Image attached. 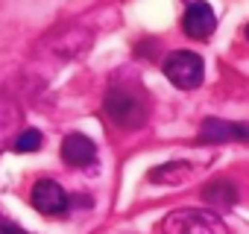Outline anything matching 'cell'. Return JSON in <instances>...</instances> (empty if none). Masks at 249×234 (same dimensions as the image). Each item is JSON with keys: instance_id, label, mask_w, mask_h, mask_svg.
Masks as SVG:
<instances>
[{"instance_id": "30bf717a", "label": "cell", "mask_w": 249, "mask_h": 234, "mask_svg": "<svg viewBox=\"0 0 249 234\" xmlns=\"http://www.w3.org/2000/svg\"><path fill=\"white\" fill-rule=\"evenodd\" d=\"M15 152H33V150H38L41 147V132H36V129H27V132H21L18 138H15Z\"/></svg>"}, {"instance_id": "3957f363", "label": "cell", "mask_w": 249, "mask_h": 234, "mask_svg": "<svg viewBox=\"0 0 249 234\" xmlns=\"http://www.w3.org/2000/svg\"><path fill=\"white\" fill-rule=\"evenodd\" d=\"M202 59L191 50H176L164 59V76L176 85V88H185V91H194L199 82H202Z\"/></svg>"}, {"instance_id": "277c9868", "label": "cell", "mask_w": 249, "mask_h": 234, "mask_svg": "<svg viewBox=\"0 0 249 234\" xmlns=\"http://www.w3.org/2000/svg\"><path fill=\"white\" fill-rule=\"evenodd\" d=\"M182 27L188 33V38L194 41H208L217 30V15L214 9L205 3V0H194V3L185 9V18H182Z\"/></svg>"}, {"instance_id": "8992f818", "label": "cell", "mask_w": 249, "mask_h": 234, "mask_svg": "<svg viewBox=\"0 0 249 234\" xmlns=\"http://www.w3.org/2000/svg\"><path fill=\"white\" fill-rule=\"evenodd\" d=\"M59 152H62L65 164H71V167H88L94 161V155H97V147H94L91 138H85L79 132H71V135H65Z\"/></svg>"}, {"instance_id": "9c48e42d", "label": "cell", "mask_w": 249, "mask_h": 234, "mask_svg": "<svg viewBox=\"0 0 249 234\" xmlns=\"http://www.w3.org/2000/svg\"><path fill=\"white\" fill-rule=\"evenodd\" d=\"M191 173L188 164H167L150 173V182H185V176Z\"/></svg>"}, {"instance_id": "ba28073f", "label": "cell", "mask_w": 249, "mask_h": 234, "mask_svg": "<svg viewBox=\"0 0 249 234\" xmlns=\"http://www.w3.org/2000/svg\"><path fill=\"white\" fill-rule=\"evenodd\" d=\"M202 199L211 202V205H223V208H231L234 205V187L229 182H214L202 190Z\"/></svg>"}, {"instance_id": "7a4b0ae2", "label": "cell", "mask_w": 249, "mask_h": 234, "mask_svg": "<svg viewBox=\"0 0 249 234\" xmlns=\"http://www.w3.org/2000/svg\"><path fill=\"white\" fill-rule=\"evenodd\" d=\"M220 217L211 214V211H194V208H185V211H173L164 217L161 222V231L164 234H220Z\"/></svg>"}, {"instance_id": "52a82bcc", "label": "cell", "mask_w": 249, "mask_h": 234, "mask_svg": "<svg viewBox=\"0 0 249 234\" xmlns=\"http://www.w3.org/2000/svg\"><path fill=\"white\" fill-rule=\"evenodd\" d=\"M246 138V126L243 123H226V120H205L199 129V141L205 144H226V141H243Z\"/></svg>"}, {"instance_id": "5b68a950", "label": "cell", "mask_w": 249, "mask_h": 234, "mask_svg": "<svg viewBox=\"0 0 249 234\" xmlns=\"http://www.w3.org/2000/svg\"><path fill=\"white\" fill-rule=\"evenodd\" d=\"M30 202L36 205V211H41V214H47V217H56V214H62V211L68 208L65 190H62L56 182H50V179H41V182L33 184Z\"/></svg>"}, {"instance_id": "6da1fadb", "label": "cell", "mask_w": 249, "mask_h": 234, "mask_svg": "<svg viewBox=\"0 0 249 234\" xmlns=\"http://www.w3.org/2000/svg\"><path fill=\"white\" fill-rule=\"evenodd\" d=\"M103 108L111 117V123H117L123 129H138L147 120L144 100L138 94H132L129 88H111L103 100Z\"/></svg>"}, {"instance_id": "8fae6325", "label": "cell", "mask_w": 249, "mask_h": 234, "mask_svg": "<svg viewBox=\"0 0 249 234\" xmlns=\"http://www.w3.org/2000/svg\"><path fill=\"white\" fill-rule=\"evenodd\" d=\"M0 234H27V231H24V228H18L15 222H9V219L0 217Z\"/></svg>"}]
</instances>
